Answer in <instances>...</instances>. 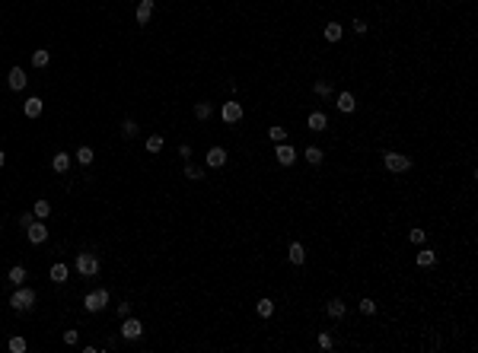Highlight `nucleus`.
Listing matches in <instances>:
<instances>
[{
  "label": "nucleus",
  "mask_w": 478,
  "mask_h": 353,
  "mask_svg": "<svg viewBox=\"0 0 478 353\" xmlns=\"http://www.w3.org/2000/svg\"><path fill=\"white\" fill-rule=\"evenodd\" d=\"M67 274H70V270H67V264H51V280H55V283H64Z\"/></svg>",
  "instance_id": "18"
},
{
  "label": "nucleus",
  "mask_w": 478,
  "mask_h": 353,
  "mask_svg": "<svg viewBox=\"0 0 478 353\" xmlns=\"http://www.w3.org/2000/svg\"><path fill=\"white\" fill-rule=\"evenodd\" d=\"M287 258H290L293 264H306V248H303L300 242H293V245H290V255H287Z\"/></svg>",
  "instance_id": "14"
},
{
  "label": "nucleus",
  "mask_w": 478,
  "mask_h": 353,
  "mask_svg": "<svg viewBox=\"0 0 478 353\" xmlns=\"http://www.w3.org/2000/svg\"><path fill=\"white\" fill-rule=\"evenodd\" d=\"M319 347L328 350V347H332V337H328V334H319Z\"/></svg>",
  "instance_id": "38"
},
{
  "label": "nucleus",
  "mask_w": 478,
  "mask_h": 353,
  "mask_svg": "<svg viewBox=\"0 0 478 353\" xmlns=\"http://www.w3.org/2000/svg\"><path fill=\"white\" fill-rule=\"evenodd\" d=\"M338 108H341V112H354V108H357V99H354L351 92H341V96H338Z\"/></svg>",
  "instance_id": "16"
},
{
  "label": "nucleus",
  "mask_w": 478,
  "mask_h": 353,
  "mask_svg": "<svg viewBox=\"0 0 478 353\" xmlns=\"http://www.w3.org/2000/svg\"><path fill=\"white\" fill-rule=\"evenodd\" d=\"M325 38H328V42H338V38H341V26L338 23H328L325 26Z\"/></svg>",
  "instance_id": "24"
},
{
  "label": "nucleus",
  "mask_w": 478,
  "mask_h": 353,
  "mask_svg": "<svg viewBox=\"0 0 478 353\" xmlns=\"http://www.w3.org/2000/svg\"><path fill=\"white\" fill-rule=\"evenodd\" d=\"M306 159L313 162V166H319V162H322V150H319V147H306Z\"/></svg>",
  "instance_id": "29"
},
{
  "label": "nucleus",
  "mask_w": 478,
  "mask_h": 353,
  "mask_svg": "<svg viewBox=\"0 0 478 353\" xmlns=\"http://www.w3.org/2000/svg\"><path fill=\"white\" fill-rule=\"evenodd\" d=\"M105 305H109V290H93V293H86V299H83L86 312H102Z\"/></svg>",
  "instance_id": "2"
},
{
  "label": "nucleus",
  "mask_w": 478,
  "mask_h": 353,
  "mask_svg": "<svg viewBox=\"0 0 478 353\" xmlns=\"http://www.w3.org/2000/svg\"><path fill=\"white\" fill-rule=\"evenodd\" d=\"M201 175H204V169H198V166H185V178H191V181H198Z\"/></svg>",
  "instance_id": "31"
},
{
  "label": "nucleus",
  "mask_w": 478,
  "mask_h": 353,
  "mask_svg": "<svg viewBox=\"0 0 478 353\" xmlns=\"http://www.w3.org/2000/svg\"><path fill=\"white\" fill-rule=\"evenodd\" d=\"M48 60H51V51L48 48H38L35 54H32V64H35V67H48Z\"/></svg>",
  "instance_id": "19"
},
{
  "label": "nucleus",
  "mask_w": 478,
  "mask_h": 353,
  "mask_svg": "<svg viewBox=\"0 0 478 353\" xmlns=\"http://www.w3.org/2000/svg\"><path fill=\"white\" fill-rule=\"evenodd\" d=\"M32 223H35V213H23V216H19V226H23V229H29Z\"/></svg>",
  "instance_id": "36"
},
{
  "label": "nucleus",
  "mask_w": 478,
  "mask_h": 353,
  "mask_svg": "<svg viewBox=\"0 0 478 353\" xmlns=\"http://www.w3.org/2000/svg\"><path fill=\"white\" fill-rule=\"evenodd\" d=\"M354 32L363 35V32H367V23H363V19H354Z\"/></svg>",
  "instance_id": "39"
},
{
  "label": "nucleus",
  "mask_w": 478,
  "mask_h": 353,
  "mask_svg": "<svg viewBox=\"0 0 478 353\" xmlns=\"http://www.w3.org/2000/svg\"><path fill=\"white\" fill-rule=\"evenodd\" d=\"M3 162H6V153H3V150H0V166H3Z\"/></svg>",
  "instance_id": "41"
},
{
  "label": "nucleus",
  "mask_w": 478,
  "mask_h": 353,
  "mask_svg": "<svg viewBox=\"0 0 478 353\" xmlns=\"http://www.w3.org/2000/svg\"><path fill=\"white\" fill-rule=\"evenodd\" d=\"M118 315H121V318H127V315H131V305L121 302V305H118Z\"/></svg>",
  "instance_id": "40"
},
{
  "label": "nucleus",
  "mask_w": 478,
  "mask_h": 353,
  "mask_svg": "<svg viewBox=\"0 0 478 353\" xmlns=\"http://www.w3.org/2000/svg\"><path fill=\"white\" fill-rule=\"evenodd\" d=\"M194 118L207 121V118H211V105H207V102H198V105H194Z\"/></svg>",
  "instance_id": "27"
},
{
  "label": "nucleus",
  "mask_w": 478,
  "mask_h": 353,
  "mask_svg": "<svg viewBox=\"0 0 478 353\" xmlns=\"http://www.w3.org/2000/svg\"><path fill=\"white\" fill-rule=\"evenodd\" d=\"M382 162H386V169H389V172H395V175L412 169V159H408L405 153H386V156H382Z\"/></svg>",
  "instance_id": "3"
},
{
  "label": "nucleus",
  "mask_w": 478,
  "mask_h": 353,
  "mask_svg": "<svg viewBox=\"0 0 478 353\" xmlns=\"http://www.w3.org/2000/svg\"><path fill=\"white\" fill-rule=\"evenodd\" d=\"M10 305H13L16 312H29L32 305H35V290H29V287H19L16 293H13Z\"/></svg>",
  "instance_id": "1"
},
{
  "label": "nucleus",
  "mask_w": 478,
  "mask_h": 353,
  "mask_svg": "<svg viewBox=\"0 0 478 353\" xmlns=\"http://www.w3.org/2000/svg\"><path fill=\"white\" fill-rule=\"evenodd\" d=\"M274 156H278L281 166H290L293 159H297V150H293L290 144H278V150H274Z\"/></svg>",
  "instance_id": "9"
},
{
  "label": "nucleus",
  "mask_w": 478,
  "mask_h": 353,
  "mask_svg": "<svg viewBox=\"0 0 478 353\" xmlns=\"http://www.w3.org/2000/svg\"><path fill=\"white\" fill-rule=\"evenodd\" d=\"M77 270H80L83 277H96V274H99V258L90 255V252L77 255Z\"/></svg>",
  "instance_id": "4"
},
{
  "label": "nucleus",
  "mask_w": 478,
  "mask_h": 353,
  "mask_svg": "<svg viewBox=\"0 0 478 353\" xmlns=\"http://www.w3.org/2000/svg\"><path fill=\"white\" fill-rule=\"evenodd\" d=\"M255 312H258L261 318L274 315V302H271V299H258V302H255Z\"/></svg>",
  "instance_id": "20"
},
{
  "label": "nucleus",
  "mask_w": 478,
  "mask_h": 353,
  "mask_svg": "<svg viewBox=\"0 0 478 353\" xmlns=\"http://www.w3.org/2000/svg\"><path fill=\"white\" fill-rule=\"evenodd\" d=\"M360 312H363V315H373V312H376V302L373 299H360Z\"/></svg>",
  "instance_id": "33"
},
{
  "label": "nucleus",
  "mask_w": 478,
  "mask_h": 353,
  "mask_svg": "<svg viewBox=\"0 0 478 353\" xmlns=\"http://www.w3.org/2000/svg\"><path fill=\"white\" fill-rule=\"evenodd\" d=\"M26 80H29V77H26L23 67H13V70L6 73V83H10V89H26Z\"/></svg>",
  "instance_id": "8"
},
{
  "label": "nucleus",
  "mask_w": 478,
  "mask_h": 353,
  "mask_svg": "<svg viewBox=\"0 0 478 353\" xmlns=\"http://www.w3.org/2000/svg\"><path fill=\"white\" fill-rule=\"evenodd\" d=\"M51 169H55L58 175H64L67 169H70V156H67V153H55V159H51Z\"/></svg>",
  "instance_id": "11"
},
{
  "label": "nucleus",
  "mask_w": 478,
  "mask_h": 353,
  "mask_svg": "<svg viewBox=\"0 0 478 353\" xmlns=\"http://www.w3.org/2000/svg\"><path fill=\"white\" fill-rule=\"evenodd\" d=\"M434 261H437V255L430 252V248H421V252H418V264H421V267H427V264H434Z\"/></svg>",
  "instance_id": "23"
},
{
  "label": "nucleus",
  "mask_w": 478,
  "mask_h": 353,
  "mask_svg": "<svg viewBox=\"0 0 478 353\" xmlns=\"http://www.w3.org/2000/svg\"><path fill=\"white\" fill-rule=\"evenodd\" d=\"M159 150H163V137H159V134L147 137V153H159Z\"/></svg>",
  "instance_id": "22"
},
{
  "label": "nucleus",
  "mask_w": 478,
  "mask_h": 353,
  "mask_svg": "<svg viewBox=\"0 0 478 353\" xmlns=\"http://www.w3.org/2000/svg\"><path fill=\"white\" fill-rule=\"evenodd\" d=\"M408 239H412L414 245H424V229H412V233H408Z\"/></svg>",
  "instance_id": "35"
},
{
  "label": "nucleus",
  "mask_w": 478,
  "mask_h": 353,
  "mask_svg": "<svg viewBox=\"0 0 478 353\" xmlns=\"http://www.w3.org/2000/svg\"><path fill=\"white\" fill-rule=\"evenodd\" d=\"M268 134H271V140H274V144H284V140H287V131H284V127H271Z\"/></svg>",
  "instance_id": "30"
},
{
  "label": "nucleus",
  "mask_w": 478,
  "mask_h": 353,
  "mask_svg": "<svg viewBox=\"0 0 478 353\" xmlns=\"http://www.w3.org/2000/svg\"><path fill=\"white\" fill-rule=\"evenodd\" d=\"M77 337H80L77 331H64V344H77Z\"/></svg>",
  "instance_id": "37"
},
{
  "label": "nucleus",
  "mask_w": 478,
  "mask_h": 353,
  "mask_svg": "<svg viewBox=\"0 0 478 353\" xmlns=\"http://www.w3.org/2000/svg\"><path fill=\"white\" fill-rule=\"evenodd\" d=\"M32 213H35V220H48V216H51V204L48 201H35Z\"/></svg>",
  "instance_id": "15"
},
{
  "label": "nucleus",
  "mask_w": 478,
  "mask_h": 353,
  "mask_svg": "<svg viewBox=\"0 0 478 353\" xmlns=\"http://www.w3.org/2000/svg\"><path fill=\"white\" fill-rule=\"evenodd\" d=\"M150 13H153V3H144V0H140V6H137V23L147 26V23H150Z\"/></svg>",
  "instance_id": "17"
},
{
  "label": "nucleus",
  "mask_w": 478,
  "mask_h": 353,
  "mask_svg": "<svg viewBox=\"0 0 478 353\" xmlns=\"http://www.w3.org/2000/svg\"><path fill=\"white\" fill-rule=\"evenodd\" d=\"M306 124H309V131H325V124H328V121H325V115H322V112H313V115H309V121H306Z\"/></svg>",
  "instance_id": "13"
},
{
  "label": "nucleus",
  "mask_w": 478,
  "mask_h": 353,
  "mask_svg": "<svg viewBox=\"0 0 478 353\" xmlns=\"http://www.w3.org/2000/svg\"><path fill=\"white\" fill-rule=\"evenodd\" d=\"M313 89H316V96H328V92H332V86H328L325 80H319V83H316Z\"/></svg>",
  "instance_id": "34"
},
{
  "label": "nucleus",
  "mask_w": 478,
  "mask_h": 353,
  "mask_svg": "<svg viewBox=\"0 0 478 353\" xmlns=\"http://www.w3.org/2000/svg\"><path fill=\"white\" fill-rule=\"evenodd\" d=\"M121 137H125V140L137 137V124H134V121H125V124H121Z\"/></svg>",
  "instance_id": "28"
},
{
  "label": "nucleus",
  "mask_w": 478,
  "mask_h": 353,
  "mask_svg": "<svg viewBox=\"0 0 478 353\" xmlns=\"http://www.w3.org/2000/svg\"><path fill=\"white\" fill-rule=\"evenodd\" d=\"M10 283L23 287V283H26V267H19V264H16V267H10Z\"/></svg>",
  "instance_id": "21"
},
{
  "label": "nucleus",
  "mask_w": 478,
  "mask_h": 353,
  "mask_svg": "<svg viewBox=\"0 0 478 353\" xmlns=\"http://www.w3.org/2000/svg\"><path fill=\"white\" fill-rule=\"evenodd\" d=\"M207 166H211V169L226 166V150H223V147H214V150H207Z\"/></svg>",
  "instance_id": "10"
},
{
  "label": "nucleus",
  "mask_w": 478,
  "mask_h": 353,
  "mask_svg": "<svg viewBox=\"0 0 478 353\" xmlns=\"http://www.w3.org/2000/svg\"><path fill=\"white\" fill-rule=\"evenodd\" d=\"M26 118H38V115H42V99L38 96H32V99H26Z\"/></svg>",
  "instance_id": "12"
},
{
  "label": "nucleus",
  "mask_w": 478,
  "mask_h": 353,
  "mask_svg": "<svg viewBox=\"0 0 478 353\" xmlns=\"http://www.w3.org/2000/svg\"><path fill=\"white\" fill-rule=\"evenodd\" d=\"M220 115H223V121H226V124H236V121L242 118V105H239V102H223Z\"/></svg>",
  "instance_id": "6"
},
{
  "label": "nucleus",
  "mask_w": 478,
  "mask_h": 353,
  "mask_svg": "<svg viewBox=\"0 0 478 353\" xmlns=\"http://www.w3.org/2000/svg\"><path fill=\"white\" fill-rule=\"evenodd\" d=\"M140 334H144V324H140L137 318H131V315H127L125 322H121V337H125V341H137Z\"/></svg>",
  "instance_id": "5"
},
{
  "label": "nucleus",
  "mask_w": 478,
  "mask_h": 353,
  "mask_svg": "<svg viewBox=\"0 0 478 353\" xmlns=\"http://www.w3.org/2000/svg\"><path fill=\"white\" fill-rule=\"evenodd\" d=\"M328 315H332V318H341V315H345V302H341V299H332V302H328Z\"/></svg>",
  "instance_id": "25"
},
{
  "label": "nucleus",
  "mask_w": 478,
  "mask_h": 353,
  "mask_svg": "<svg viewBox=\"0 0 478 353\" xmlns=\"http://www.w3.org/2000/svg\"><path fill=\"white\" fill-rule=\"evenodd\" d=\"M77 162L90 166V162H93V147H80V150H77Z\"/></svg>",
  "instance_id": "26"
},
{
  "label": "nucleus",
  "mask_w": 478,
  "mask_h": 353,
  "mask_svg": "<svg viewBox=\"0 0 478 353\" xmlns=\"http://www.w3.org/2000/svg\"><path fill=\"white\" fill-rule=\"evenodd\" d=\"M26 235H29L32 245H42V242L48 239V226H45V223H32V226L26 229Z\"/></svg>",
  "instance_id": "7"
},
{
  "label": "nucleus",
  "mask_w": 478,
  "mask_h": 353,
  "mask_svg": "<svg viewBox=\"0 0 478 353\" xmlns=\"http://www.w3.org/2000/svg\"><path fill=\"white\" fill-rule=\"evenodd\" d=\"M10 350L13 353H23L26 350V337H10Z\"/></svg>",
  "instance_id": "32"
}]
</instances>
